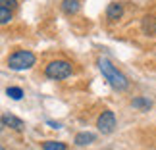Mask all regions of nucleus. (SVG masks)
Listing matches in <instances>:
<instances>
[{
  "label": "nucleus",
  "instance_id": "obj_1",
  "mask_svg": "<svg viewBox=\"0 0 156 150\" xmlns=\"http://www.w3.org/2000/svg\"><path fill=\"white\" fill-rule=\"evenodd\" d=\"M98 68H100V73H102V77H104L108 83H110L112 89H116V91H125V89H127V85H129L127 77H125L122 71H118L106 58H100V60H98Z\"/></svg>",
  "mask_w": 156,
  "mask_h": 150
},
{
  "label": "nucleus",
  "instance_id": "obj_2",
  "mask_svg": "<svg viewBox=\"0 0 156 150\" xmlns=\"http://www.w3.org/2000/svg\"><path fill=\"white\" fill-rule=\"evenodd\" d=\"M35 65V54L29 50H17L8 58V68L14 71H21V69H29Z\"/></svg>",
  "mask_w": 156,
  "mask_h": 150
},
{
  "label": "nucleus",
  "instance_id": "obj_3",
  "mask_svg": "<svg viewBox=\"0 0 156 150\" xmlns=\"http://www.w3.org/2000/svg\"><path fill=\"white\" fill-rule=\"evenodd\" d=\"M71 64L66 62V60H56V62H50L44 69V75L48 79H54V81H62V79H68L71 75Z\"/></svg>",
  "mask_w": 156,
  "mask_h": 150
},
{
  "label": "nucleus",
  "instance_id": "obj_4",
  "mask_svg": "<svg viewBox=\"0 0 156 150\" xmlns=\"http://www.w3.org/2000/svg\"><path fill=\"white\" fill-rule=\"evenodd\" d=\"M97 127L102 135H110L114 131V127H116V116H114V112L104 110L97 119Z\"/></svg>",
  "mask_w": 156,
  "mask_h": 150
},
{
  "label": "nucleus",
  "instance_id": "obj_5",
  "mask_svg": "<svg viewBox=\"0 0 156 150\" xmlns=\"http://www.w3.org/2000/svg\"><path fill=\"white\" fill-rule=\"evenodd\" d=\"M122 14H123L122 4H118V2L108 4V8H106V19L108 21H118L119 17H122Z\"/></svg>",
  "mask_w": 156,
  "mask_h": 150
},
{
  "label": "nucleus",
  "instance_id": "obj_6",
  "mask_svg": "<svg viewBox=\"0 0 156 150\" xmlns=\"http://www.w3.org/2000/svg\"><path fill=\"white\" fill-rule=\"evenodd\" d=\"M2 125H4V127H12V129H16V131H21L23 127H25L20 117L10 116V113H4V116H2Z\"/></svg>",
  "mask_w": 156,
  "mask_h": 150
},
{
  "label": "nucleus",
  "instance_id": "obj_7",
  "mask_svg": "<svg viewBox=\"0 0 156 150\" xmlns=\"http://www.w3.org/2000/svg\"><path fill=\"white\" fill-rule=\"evenodd\" d=\"M62 12L64 14H77L79 12V0H62Z\"/></svg>",
  "mask_w": 156,
  "mask_h": 150
},
{
  "label": "nucleus",
  "instance_id": "obj_8",
  "mask_svg": "<svg viewBox=\"0 0 156 150\" xmlns=\"http://www.w3.org/2000/svg\"><path fill=\"white\" fill-rule=\"evenodd\" d=\"M94 141V135L93 133H79L75 137V145L77 146H85V145H91Z\"/></svg>",
  "mask_w": 156,
  "mask_h": 150
},
{
  "label": "nucleus",
  "instance_id": "obj_9",
  "mask_svg": "<svg viewBox=\"0 0 156 150\" xmlns=\"http://www.w3.org/2000/svg\"><path fill=\"white\" fill-rule=\"evenodd\" d=\"M43 150H68V146L58 141H46L43 145Z\"/></svg>",
  "mask_w": 156,
  "mask_h": 150
},
{
  "label": "nucleus",
  "instance_id": "obj_10",
  "mask_svg": "<svg viewBox=\"0 0 156 150\" xmlns=\"http://www.w3.org/2000/svg\"><path fill=\"white\" fill-rule=\"evenodd\" d=\"M6 94H8L12 100H20L23 96V91L20 87H8V89H6Z\"/></svg>",
  "mask_w": 156,
  "mask_h": 150
},
{
  "label": "nucleus",
  "instance_id": "obj_11",
  "mask_svg": "<svg viewBox=\"0 0 156 150\" xmlns=\"http://www.w3.org/2000/svg\"><path fill=\"white\" fill-rule=\"evenodd\" d=\"M10 19H12V10L6 8V6H0V23H2V25H6Z\"/></svg>",
  "mask_w": 156,
  "mask_h": 150
},
{
  "label": "nucleus",
  "instance_id": "obj_12",
  "mask_svg": "<svg viewBox=\"0 0 156 150\" xmlns=\"http://www.w3.org/2000/svg\"><path fill=\"white\" fill-rule=\"evenodd\" d=\"M131 104H133V108H139V110H148V108H151V100H147V98H135Z\"/></svg>",
  "mask_w": 156,
  "mask_h": 150
},
{
  "label": "nucleus",
  "instance_id": "obj_13",
  "mask_svg": "<svg viewBox=\"0 0 156 150\" xmlns=\"http://www.w3.org/2000/svg\"><path fill=\"white\" fill-rule=\"evenodd\" d=\"M0 2H2L0 6H6V8H10V10H14L16 6H17V2H16V0H0Z\"/></svg>",
  "mask_w": 156,
  "mask_h": 150
},
{
  "label": "nucleus",
  "instance_id": "obj_14",
  "mask_svg": "<svg viewBox=\"0 0 156 150\" xmlns=\"http://www.w3.org/2000/svg\"><path fill=\"white\" fill-rule=\"evenodd\" d=\"M48 125L52 129H60V123H56V121H48Z\"/></svg>",
  "mask_w": 156,
  "mask_h": 150
},
{
  "label": "nucleus",
  "instance_id": "obj_15",
  "mask_svg": "<svg viewBox=\"0 0 156 150\" xmlns=\"http://www.w3.org/2000/svg\"><path fill=\"white\" fill-rule=\"evenodd\" d=\"M154 31H156V27H154Z\"/></svg>",
  "mask_w": 156,
  "mask_h": 150
},
{
  "label": "nucleus",
  "instance_id": "obj_16",
  "mask_svg": "<svg viewBox=\"0 0 156 150\" xmlns=\"http://www.w3.org/2000/svg\"><path fill=\"white\" fill-rule=\"evenodd\" d=\"M2 150H4V148H2Z\"/></svg>",
  "mask_w": 156,
  "mask_h": 150
}]
</instances>
